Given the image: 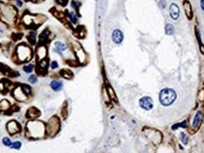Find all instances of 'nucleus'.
I'll return each instance as SVG.
<instances>
[{
  "label": "nucleus",
  "mask_w": 204,
  "mask_h": 153,
  "mask_svg": "<svg viewBox=\"0 0 204 153\" xmlns=\"http://www.w3.org/2000/svg\"><path fill=\"white\" fill-rule=\"evenodd\" d=\"M169 13H170V16L172 19L174 20H177L180 16V9H179V6L175 3L171 4L170 7H169Z\"/></svg>",
  "instance_id": "8"
},
{
  "label": "nucleus",
  "mask_w": 204,
  "mask_h": 153,
  "mask_svg": "<svg viewBox=\"0 0 204 153\" xmlns=\"http://www.w3.org/2000/svg\"><path fill=\"white\" fill-rule=\"evenodd\" d=\"M33 68H34L33 64L29 63V64H27V65H25L23 69H24V71H25L26 73H31V72L33 71Z\"/></svg>",
  "instance_id": "18"
},
{
  "label": "nucleus",
  "mask_w": 204,
  "mask_h": 153,
  "mask_svg": "<svg viewBox=\"0 0 204 153\" xmlns=\"http://www.w3.org/2000/svg\"><path fill=\"white\" fill-rule=\"evenodd\" d=\"M66 48H67V46L63 43H62V42H56V44H55V51L58 52L59 54H62V52L64 51V50H66Z\"/></svg>",
  "instance_id": "11"
},
{
  "label": "nucleus",
  "mask_w": 204,
  "mask_h": 153,
  "mask_svg": "<svg viewBox=\"0 0 204 153\" xmlns=\"http://www.w3.org/2000/svg\"><path fill=\"white\" fill-rule=\"evenodd\" d=\"M7 129L10 134H15L20 130V126L16 121H9L7 124Z\"/></svg>",
  "instance_id": "7"
},
{
  "label": "nucleus",
  "mask_w": 204,
  "mask_h": 153,
  "mask_svg": "<svg viewBox=\"0 0 204 153\" xmlns=\"http://www.w3.org/2000/svg\"><path fill=\"white\" fill-rule=\"evenodd\" d=\"M0 13L2 16L5 17L4 20L7 22H12L16 16V11L12 7L4 6V8H0Z\"/></svg>",
  "instance_id": "2"
},
{
  "label": "nucleus",
  "mask_w": 204,
  "mask_h": 153,
  "mask_svg": "<svg viewBox=\"0 0 204 153\" xmlns=\"http://www.w3.org/2000/svg\"><path fill=\"white\" fill-rule=\"evenodd\" d=\"M112 39H113V43L118 45V44L122 43V41L124 39V35L120 29H114L113 31V34H112Z\"/></svg>",
  "instance_id": "6"
},
{
  "label": "nucleus",
  "mask_w": 204,
  "mask_h": 153,
  "mask_svg": "<svg viewBox=\"0 0 204 153\" xmlns=\"http://www.w3.org/2000/svg\"><path fill=\"white\" fill-rule=\"evenodd\" d=\"M177 98V94L174 90L172 89H169V88H165V89H163L161 92H160V94H159V99H160V102L164 105V106H169L171 105Z\"/></svg>",
  "instance_id": "1"
},
{
  "label": "nucleus",
  "mask_w": 204,
  "mask_h": 153,
  "mask_svg": "<svg viewBox=\"0 0 204 153\" xmlns=\"http://www.w3.org/2000/svg\"><path fill=\"white\" fill-rule=\"evenodd\" d=\"M200 6H201L202 10L204 11V0H201V1H200Z\"/></svg>",
  "instance_id": "31"
},
{
  "label": "nucleus",
  "mask_w": 204,
  "mask_h": 153,
  "mask_svg": "<svg viewBox=\"0 0 204 153\" xmlns=\"http://www.w3.org/2000/svg\"><path fill=\"white\" fill-rule=\"evenodd\" d=\"M60 128V123L58 121V118L57 117H53L49 123H48V127H47V133L48 135H52V130H55V132L58 131Z\"/></svg>",
  "instance_id": "5"
},
{
  "label": "nucleus",
  "mask_w": 204,
  "mask_h": 153,
  "mask_svg": "<svg viewBox=\"0 0 204 153\" xmlns=\"http://www.w3.org/2000/svg\"><path fill=\"white\" fill-rule=\"evenodd\" d=\"M183 8H184V10H185V13L187 15V17L189 19H191L193 17V11H192V7H191V4L189 1L185 0L183 2Z\"/></svg>",
  "instance_id": "9"
},
{
  "label": "nucleus",
  "mask_w": 204,
  "mask_h": 153,
  "mask_svg": "<svg viewBox=\"0 0 204 153\" xmlns=\"http://www.w3.org/2000/svg\"><path fill=\"white\" fill-rule=\"evenodd\" d=\"M165 33L167 35H172L174 33V27L171 24H167L165 26Z\"/></svg>",
  "instance_id": "17"
},
{
  "label": "nucleus",
  "mask_w": 204,
  "mask_h": 153,
  "mask_svg": "<svg viewBox=\"0 0 204 153\" xmlns=\"http://www.w3.org/2000/svg\"><path fill=\"white\" fill-rule=\"evenodd\" d=\"M201 119H202V113H201L200 112H199L196 114V116H195L194 122H193V127H194V128H198V126L199 125Z\"/></svg>",
  "instance_id": "14"
},
{
  "label": "nucleus",
  "mask_w": 204,
  "mask_h": 153,
  "mask_svg": "<svg viewBox=\"0 0 204 153\" xmlns=\"http://www.w3.org/2000/svg\"><path fill=\"white\" fill-rule=\"evenodd\" d=\"M17 56H18L20 61L25 62V61H27V59L30 58L31 51L29 49V47H27L25 45H19L17 47Z\"/></svg>",
  "instance_id": "3"
},
{
  "label": "nucleus",
  "mask_w": 204,
  "mask_h": 153,
  "mask_svg": "<svg viewBox=\"0 0 204 153\" xmlns=\"http://www.w3.org/2000/svg\"><path fill=\"white\" fill-rule=\"evenodd\" d=\"M140 107L145 110H151L153 108V100L149 96H144L139 101Z\"/></svg>",
  "instance_id": "4"
},
{
  "label": "nucleus",
  "mask_w": 204,
  "mask_h": 153,
  "mask_svg": "<svg viewBox=\"0 0 204 153\" xmlns=\"http://www.w3.org/2000/svg\"><path fill=\"white\" fill-rule=\"evenodd\" d=\"M179 127H182V128H185L186 127V122L185 121H183L181 124H179Z\"/></svg>",
  "instance_id": "30"
},
{
  "label": "nucleus",
  "mask_w": 204,
  "mask_h": 153,
  "mask_svg": "<svg viewBox=\"0 0 204 153\" xmlns=\"http://www.w3.org/2000/svg\"><path fill=\"white\" fill-rule=\"evenodd\" d=\"M28 81H29L30 83H36V81H37V77H36V76H30L28 77Z\"/></svg>",
  "instance_id": "25"
},
{
  "label": "nucleus",
  "mask_w": 204,
  "mask_h": 153,
  "mask_svg": "<svg viewBox=\"0 0 204 153\" xmlns=\"http://www.w3.org/2000/svg\"><path fill=\"white\" fill-rule=\"evenodd\" d=\"M181 141L183 144H187V136L185 135V133H181Z\"/></svg>",
  "instance_id": "27"
},
{
  "label": "nucleus",
  "mask_w": 204,
  "mask_h": 153,
  "mask_svg": "<svg viewBox=\"0 0 204 153\" xmlns=\"http://www.w3.org/2000/svg\"><path fill=\"white\" fill-rule=\"evenodd\" d=\"M2 142H3V144L5 145V146H7V147H11V142H10V140L8 138V137H4L3 139H2Z\"/></svg>",
  "instance_id": "21"
},
{
  "label": "nucleus",
  "mask_w": 204,
  "mask_h": 153,
  "mask_svg": "<svg viewBox=\"0 0 204 153\" xmlns=\"http://www.w3.org/2000/svg\"><path fill=\"white\" fill-rule=\"evenodd\" d=\"M39 111L36 109V108H31V109H29L28 111H27V117H29V118H35V117H37V116H39Z\"/></svg>",
  "instance_id": "13"
},
{
  "label": "nucleus",
  "mask_w": 204,
  "mask_h": 153,
  "mask_svg": "<svg viewBox=\"0 0 204 153\" xmlns=\"http://www.w3.org/2000/svg\"><path fill=\"white\" fill-rule=\"evenodd\" d=\"M50 85H51V88L56 92L61 91L63 89V82L61 80H53Z\"/></svg>",
  "instance_id": "10"
},
{
  "label": "nucleus",
  "mask_w": 204,
  "mask_h": 153,
  "mask_svg": "<svg viewBox=\"0 0 204 153\" xmlns=\"http://www.w3.org/2000/svg\"><path fill=\"white\" fill-rule=\"evenodd\" d=\"M45 54H46V49H45V47L43 46V45L39 46L38 49H37V57H38V59H39V60L44 59V58L45 57Z\"/></svg>",
  "instance_id": "12"
},
{
  "label": "nucleus",
  "mask_w": 204,
  "mask_h": 153,
  "mask_svg": "<svg viewBox=\"0 0 204 153\" xmlns=\"http://www.w3.org/2000/svg\"><path fill=\"white\" fill-rule=\"evenodd\" d=\"M21 142H14L12 145H11V148H16V149H19L21 148Z\"/></svg>",
  "instance_id": "23"
},
{
  "label": "nucleus",
  "mask_w": 204,
  "mask_h": 153,
  "mask_svg": "<svg viewBox=\"0 0 204 153\" xmlns=\"http://www.w3.org/2000/svg\"><path fill=\"white\" fill-rule=\"evenodd\" d=\"M69 17H70L71 21H72L74 24L77 23V17H76V14H75L74 12H70V13H69Z\"/></svg>",
  "instance_id": "22"
},
{
  "label": "nucleus",
  "mask_w": 204,
  "mask_h": 153,
  "mask_svg": "<svg viewBox=\"0 0 204 153\" xmlns=\"http://www.w3.org/2000/svg\"><path fill=\"white\" fill-rule=\"evenodd\" d=\"M59 65H58V63H57V62H52L51 63V69H56L57 67H58Z\"/></svg>",
  "instance_id": "28"
},
{
  "label": "nucleus",
  "mask_w": 204,
  "mask_h": 153,
  "mask_svg": "<svg viewBox=\"0 0 204 153\" xmlns=\"http://www.w3.org/2000/svg\"><path fill=\"white\" fill-rule=\"evenodd\" d=\"M21 89L23 91V93L26 94V95H28L30 94V88L27 86V85H22L21 86Z\"/></svg>",
  "instance_id": "20"
},
{
  "label": "nucleus",
  "mask_w": 204,
  "mask_h": 153,
  "mask_svg": "<svg viewBox=\"0 0 204 153\" xmlns=\"http://www.w3.org/2000/svg\"><path fill=\"white\" fill-rule=\"evenodd\" d=\"M44 68L45 70L47 68V62L45 60H42L39 62V69H44Z\"/></svg>",
  "instance_id": "19"
},
{
  "label": "nucleus",
  "mask_w": 204,
  "mask_h": 153,
  "mask_svg": "<svg viewBox=\"0 0 204 153\" xmlns=\"http://www.w3.org/2000/svg\"><path fill=\"white\" fill-rule=\"evenodd\" d=\"M16 4H17V6H18V7H22L23 2H22L21 0H16Z\"/></svg>",
  "instance_id": "29"
},
{
  "label": "nucleus",
  "mask_w": 204,
  "mask_h": 153,
  "mask_svg": "<svg viewBox=\"0 0 204 153\" xmlns=\"http://www.w3.org/2000/svg\"><path fill=\"white\" fill-rule=\"evenodd\" d=\"M108 91H109V94H110V96H111V97H113V99H116V96H115V94H114V93H113V90L111 87H109V88H108Z\"/></svg>",
  "instance_id": "24"
},
{
  "label": "nucleus",
  "mask_w": 204,
  "mask_h": 153,
  "mask_svg": "<svg viewBox=\"0 0 204 153\" xmlns=\"http://www.w3.org/2000/svg\"><path fill=\"white\" fill-rule=\"evenodd\" d=\"M60 74L62 75V76H63L65 78H71L73 76V73L71 71H69V70H66V69H63L60 72Z\"/></svg>",
  "instance_id": "15"
},
{
  "label": "nucleus",
  "mask_w": 204,
  "mask_h": 153,
  "mask_svg": "<svg viewBox=\"0 0 204 153\" xmlns=\"http://www.w3.org/2000/svg\"><path fill=\"white\" fill-rule=\"evenodd\" d=\"M27 39H28V41H30L31 44H35L36 43V32L35 31L29 32V34L27 35Z\"/></svg>",
  "instance_id": "16"
},
{
  "label": "nucleus",
  "mask_w": 204,
  "mask_h": 153,
  "mask_svg": "<svg viewBox=\"0 0 204 153\" xmlns=\"http://www.w3.org/2000/svg\"><path fill=\"white\" fill-rule=\"evenodd\" d=\"M48 34H49V31H48L47 29H46V30H45V31L41 34V40H43V38H44V39H45V38H46V36H47Z\"/></svg>",
  "instance_id": "26"
}]
</instances>
